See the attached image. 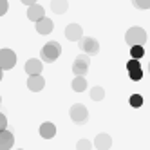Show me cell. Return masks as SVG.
<instances>
[{"mask_svg":"<svg viewBox=\"0 0 150 150\" xmlns=\"http://www.w3.org/2000/svg\"><path fill=\"white\" fill-rule=\"evenodd\" d=\"M35 24H36V33H40V35H49V33H52V27H54L52 20L45 18V16H42L40 20H36Z\"/></svg>","mask_w":150,"mask_h":150,"instance_id":"obj_10","label":"cell"},{"mask_svg":"<svg viewBox=\"0 0 150 150\" xmlns=\"http://www.w3.org/2000/svg\"><path fill=\"white\" fill-rule=\"evenodd\" d=\"M78 148H91L92 146V143L91 141H87V139H81V141H78V145H76Z\"/></svg>","mask_w":150,"mask_h":150,"instance_id":"obj_23","label":"cell"},{"mask_svg":"<svg viewBox=\"0 0 150 150\" xmlns=\"http://www.w3.org/2000/svg\"><path fill=\"white\" fill-rule=\"evenodd\" d=\"M130 56L132 58H137V60H141L145 56V49L143 45H130Z\"/></svg>","mask_w":150,"mask_h":150,"instance_id":"obj_18","label":"cell"},{"mask_svg":"<svg viewBox=\"0 0 150 150\" xmlns=\"http://www.w3.org/2000/svg\"><path fill=\"white\" fill-rule=\"evenodd\" d=\"M15 143V137L13 134L7 130V128H4V130H0V148L6 150V148H11Z\"/></svg>","mask_w":150,"mask_h":150,"instance_id":"obj_12","label":"cell"},{"mask_svg":"<svg viewBox=\"0 0 150 150\" xmlns=\"http://www.w3.org/2000/svg\"><path fill=\"white\" fill-rule=\"evenodd\" d=\"M0 80H2V69H0Z\"/></svg>","mask_w":150,"mask_h":150,"instance_id":"obj_26","label":"cell"},{"mask_svg":"<svg viewBox=\"0 0 150 150\" xmlns=\"http://www.w3.org/2000/svg\"><path fill=\"white\" fill-rule=\"evenodd\" d=\"M60 52H62V47H60L58 42H47V44L42 47V60L52 63L60 56Z\"/></svg>","mask_w":150,"mask_h":150,"instance_id":"obj_2","label":"cell"},{"mask_svg":"<svg viewBox=\"0 0 150 150\" xmlns=\"http://www.w3.org/2000/svg\"><path fill=\"white\" fill-rule=\"evenodd\" d=\"M40 136L44 137V139H51V137H54L56 136V127L52 125V123H42L40 125Z\"/></svg>","mask_w":150,"mask_h":150,"instance_id":"obj_13","label":"cell"},{"mask_svg":"<svg viewBox=\"0 0 150 150\" xmlns=\"http://www.w3.org/2000/svg\"><path fill=\"white\" fill-rule=\"evenodd\" d=\"M91 98H92L94 101L103 100V98H105V91H103L101 87H92V91H91Z\"/></svg>","mask_w":150,"mask_h":150,"instance_id":"obj_19","label":"cell"},{"mask_svg":"<svg viewBox=\"0 0 150 150\" xmlns=\"http://www.w3.org/2000/svg\"><path fill=\"white\" fill-rule=\"evenodd\" d=\"M67 7H69L67 0H52V2H51V9L54 13H58V15H63L67 11Z\"/></svg>","mask_w":150,"mask_h":150,"instance_id":"obj_16","label":"cell"},{"mask_svg":"<svg viewBox=\"0 0 150 150\" xmlns=\"http://www.w3.org/2000/svg\"><path fill=\"white\" fill-rule=\"evenodd\" d=\"M125 42L128 45H145L146 42V33L141 27H130L125 35Z\"/></svg>","mask_w":150,"mask_h":150,"instance_id":"obj_1","label":"cell"},{"mask_svg":"<svg viewBox=\"0 0 150 150\" xmlns=\"http://www.w3.org/2000/svg\"><path fill=\"white\" fill-rule=\"evenodd\" d=\"M132 4L137 9H150V0H132Z\"/></svg>","mask_w":150,"mask_h":150,"instance_id":"obj_21","label":"cell"},{"mask_svg":"<svg viewBox=\"0 0 150 150\" xmlns=\"http://www.w3.org/2000/svg\"><path fill=\"white\" fill-rule=\"evenodd\" d=\"M96 148H110L112 146V139L109 134H98L96 136V141H94Z\"/></svg>","mask_w":150,"mask_h":150,"instance_id":"obj_15","label":"cell"},{"mask_svg":"<svg viewBox=\"0 0 150 150\" xmlns=\"http://www.w3.org/2000/svg\"><path fill=\"white\" fill-rule=\"evenodd\" d=\"M127 69H128V76H130V80L134 81H139L143 78V71H141V62H139L137 58H132L130 62L127 63Z\"/></svg>","mask_w":150,"mask_h":150,"instance_id":"obj_7","label":"cell"},{"mask_svg":"<svg viewBox=\"0 0 150 150\" xmlns=\"http://www.w3.org/2000/svg\"><path fill=\"white\" fill-rule=\"evenodd\" d=\"M148 72H150V63H148Z\"/></svg>","mask_w":150,"mask_h":150,"instance_id":"obj_27","label":"cell"},{"mask_svg":"<svg viewBox=\"0 0 150 150\" xmlns=\"http://www.w3.org/2000/svg\"><path fill=\"white\" fill-rule=\"evenodd\" d=\"M15 63H16V54L11 49H0V69L9 71L15 67Z\"/></svg>","mask_w":150,"mask_h":150,"instance_id":"obj_4","label":"cell"},{"mask_svg":"<svg viewBox=\"0 0 150 150\" xmlns=\"http://www.w3.org/2000/svg\"><path fill=\"white\" fill-rule=\"evenodd\" d=\"M85 89H87V80H85V76H76L72 80V91L74 92H83Z\"/></svg>","mask_w":150,"mask_h":150,"instance_id":"obj_17","label":"cell"},{"mask_svg":"<svg viewBox=\"0 0 150 150\" xmlns=\"http://www.w3.org/2000/svg\"><path fill=\"white\" fill-rule=\"evenodd\" d=\"M87 69H89V56H87V52L76 56L74 65H72V72L76 74V76H85V74H87Z\"/></svg>","mask_w":150,"mask_h":150,"instance_id":"obj_6","label":"cell"},{"mask_svg":"<svg viewBox=\"0 0 150 150\" xmlns=\"http://www.w3.org/2000/svg\"><path fill=\"white\" fill-rule=\"evenodd\" d=\"M27 16H29V20L36 22V20H40L42 16H45V11H44V7H42V6H38V4L35 2V4H29Z\"/></svg>","mask_w":150,"mask_h":150,"instance_id":"obj_11","label":"cell"},{"mask_svg":"<svg viewBox=\"0 0 150 150\" xmlns=\"http://www.w3.org/2000/svg\"><path fill=\"white\" fill-rule=\"evenodd\" d=\"M27 87H29V91H33V92H40L42 89L45 87V80L42 78L40 74H29Z\"/></svg>","mask_w":150,"mask_h":150,"instance_id":"obj_8","label":"cell"},{"mask_svg":"<svg viewBox=\"0 0 150 150\" xmlns=\"http://www.w3.org/2000/svg\"><path fill=\"white\" fill-rule=\"evenodd\" d=\"M35 2H36V0H22V4H27V6L29 4H35Z\"/></svg>","mask_w":150,"mask_h":150,"instance_id":"obj_25","label":"cell"},{"mask_svg":"<svg viewBox=\"0 0 150 150\" xmlns=\"http://www.w3.org/2000/svg\"><path fill=\"white\" fill-rule=\"evenodd\" d=\"M42 62L40 60H36V58H31V60H27V63H25V72L27 74H40L42 72Z\"/></svg>","mask_w":150,"mask_h":150,"instance_id":"obj_14","label":"cell"},{"mask_svg":"<svg viewBox=\"0 0 150 150\" xmlns=\"http://www.w3.org/2000/svg\"><path fill=\"white\" fill-rule=\"evenodd\" d=\"M80 47L83 52H87V54H98L100 52V44H98V40H94L91 36H81L80 40Z\"/></svg>","mask_w":150,"mask_h":150,"instance_id":"obj_5","label":"cell"},{"mask_svg":"<svg viewBox=\"0 0 150 150\" xmlns=\"http://www.w3.org/2000/svg\"><path fill=\"white\" fill-rule=\"evenodd\" d=\"M65 36L67 40H72V42H78L81 36H83V29L80 24H69L65 27Z\"/></svg>","mask_w":150,"mask_h":150,"instance_id":"obj_9","label":"cell"},{"mask_svg":"<svg viewBox=\"0 0 150 150\" xmlns=\"http://www.w3.org/2000/svg\"><path fill=\"white\" fill-rule=\"evenodd\" d=\"M130 105L134 107V109H139V107L143 105V98H141L139 94H132V96H130Z\"/></svg>","mask_w":150,"mask_h":150,"instance_id":"obj_20","label":"cell"},{"mask_svg":"<svg viewBox=\"0 0 150 150\" xmlns=\"http://www.w3.org/2000/svg\"><path fill=\"white\" fill-rule=\"evenodd\" d=\"M4 128H7V120L4 114H0V130H4Z\"/></svg>","mask_w":150,"mask_h":150,"instance_id":"obj_24","label":"cell"},{"mask_svg":"<svg viewBox=\"0 0 150 150\" xmlns=\"http://www.w3.org/2000/svg\"><path fill=\"white\" fill-rule=\"evenodd\" d=\"M7 13V0H0V16Z\"/></svg>","mask_w":150,"mask_h":150,"instance_id":"obj_22","label":"cell"},{"mask_svg":"<svg viewBox=\"0 0 150 150\" xmlns=\"http://www.w3.org/2000/svg\"><path fill=\"white\" fill-rule=\"evenodd\" d=\"M87 117H89V110L85 109L81 103H76V105L71 107V120L76 123V125L87 123Z\"/></svg>","mask_w":150,"mask_h":150,"instance_id":"obj_3","label":"cell"}]
</instances>
